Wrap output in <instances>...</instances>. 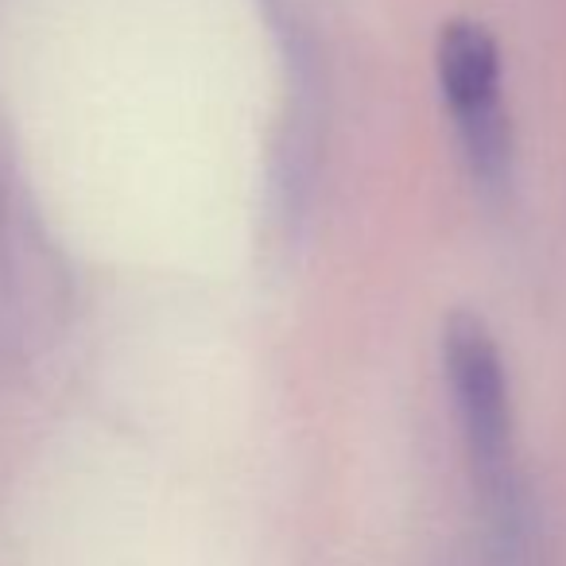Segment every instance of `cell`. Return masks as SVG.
I'll list each match as a JSON object with an SVG mask.
<instances>
[{"label":"cell","instance_id":"obj_1","mask_svg":"<svg viewBox=\"0 0 566 566\" xmlns=\"http://www.w3.org/2000/svg\"><path fill=\"white\" fill-rule=\"evenodd\" d=\"M434 66L470 171L481 182H501L512 159V128L501 94V48L478 20H450L439 32Z\"/></svg>","mask_w":566,"mask_h":566},{"label":"cell","instance_id":"obj_2","mask_svg":"<svg viewBox=\"0 0 566 566\" xmlns=\"http://www.w3.org/2000/svg\"><path fill=\"white\" fill-rule=\"evenodd\" d=\"M442 365H447L454 408L462 419L465 447L485 478H501L509 465L512 408L504 361L489 326L470 311H458L442 326Z\"/></svg>","mask_w":566,"mask_h":566}]
</instances>
